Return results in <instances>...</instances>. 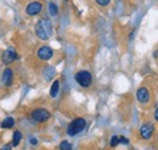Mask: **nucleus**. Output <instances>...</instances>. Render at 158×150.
<instances>
[{
    "label": "nucleus",
    "instance_id": "nucleus-21",
    "mask_svg": "<svg viewBox=\"0 0 158 150\" xmlns=\"http://www.w3.org/2000/svg\"><path fill=\"white\" fill-rule=\"evenodd\" d=\"M29 143H31L32 145H37V144H38V140H37L35 138H31V139H29Z\"/></svg>",
    "mask_w": 158,
    "mask_h": 150
},
{
    "label": "nucleus",
    "instance_id": "nucleus-13",
    "mask_svg": "<svg viewBox=\"0 0 158 150\" xmlns=\"http://www.w3.org/2000/svg\"><path fill=\"white\" fill-rule=\"evenodd\" d=\"M59 90H60V82L56 79V81H54L52 84H51V88H50V96H51V98H56L57 94H59Z\"/></svg>",
    "mask_w": 158,
    "mask_h": 150
},
{
    "label": "nucleus",
    "instance_id": "nucleus-14",
    "mask_svg": "<svg viewBox=\"0 0 158 150\" xmlns=\"http://www.w3.org/2000/svg\"><path fill=\"white\" fill-rule=\"evenodd\" d=\"M21 139H22V133L20 131H15L14 132V135H12V147H17L20 144Z\"/></svg>",
    "mask_w": 158,
    "mask_h": 150
},
{
    "label": "nucleus",
    "instance_id": "nucleus-2",
    "mask_svg": "<svg viewBox=\"0 0 158 150\" xmlns=\"http://www.w3.org/2000/svg\"><path fill=\"white\" fill-rule=\"evenodd\" d=\"M85 127H86V121L84 118H81V117L76 118V120H73L68 125V127H67V134L71 135V137H74V135H77V134H79V133H81V132L84 131Z\"/></svg>",
    "mask_w": 158,
    "mask_h": 150
},
{
    "label": "nucleus",
    "instance_id": "nucleus-8",
    "mask_svg": "<svg viewBox=\"0 0 158 150\" xmlns=\"http://www.w3.org/2000/svg\"><path fill=\"white\" fill-rule=\"evenodd\" d=\"M52 56H54V50L50 46L43 45V46L39 48V50H38V57H39L41 61H48V60H50Z\"/></svg>",
    "mask_w": 158,
    "mask_h": 150
},
{
    "label": "nucleus",
    "instance_id": "nucleus-1",
    "mask_svg": "<svg viewBox=\"0 0 158 150\" xmlns=\"http://www.w3.org/2000/svg\"><path fill=\"white\" fill-rule=\"evenodd\" d=\"M35 34L41 40H48L52 36V23L48 17H41L35 24Z\"/></svg>",
    "mask_w": 158,
    "mask_h": 150
},
{
    "label": "nucleus",
    "instance_id": "nucleus-23",
    "mask_svg": "<svg viewBox=\"0 0 158 150\" xmlns=\"http://www.w3.org/2000/svg\"><path fill=\"white\" fill-rule=\"evenodd\" d=\"M155 57H158V51H156V53H155Z\"/></svg>",
    "mask_w": 158,
    "mask_h": 150
},
{
    "label": "nucleus",
    "instance_id": "nucleus-17",
    "mask_svg": "<svg viewBox=\"0 0 158 150\" xmlns=\"http://www.w3.org/2000/svg\"><path fill=\"white\" fill-rule=\"evenodd\" d=\"M95 2H96L98 5H100V6L105 7V6H108V5H110L111 0H95Z\"/></svg>",
    "mask_w": 158,
    "mask_h": 150
},
{
    "label": "nucleus",
    "instance_id": "nucleus-19",
    "mask_svg": "<svg viewBox=\"0 0 158 150\" xmlns=\"http://www.w3.org/2000/svg\"><path fill=\"white\" fill-rule=\"evenodd\" d=\"M119 143H123V144H128L129 143V139H127L125 137H119Z\"/></svg>",
    "mask_w": 158,
    "mask_h": 150
},
{
    "label": "nucleus",
    "instance_id": "nucleus-16",
    "mask_svg": "<svg viewBox=\"0 0 158 150\" xmlns=\"http://www.w3.org/2000/svg\"><path fill=\"white\" fill-rule=\"evenodd\" d=\"M60 150H72V145L67 140H62L60 143Z\"/></svg>",
    "mask_w": 158,
    "mask_h": 150
},
{
    "label": "nucleus",
    "instance_id": "nucleus-18",
    "mask_svg": "<svg viewBox=\"0 0 158 150\" xmlns=\"http://www.w3.org/2000/svg\"><path fill=\"white\" fill-rule=\"evenodd\" d=\"M119 144V137L118 135H113L111 138V147H117Z\"/></svg>",
    "mask_w": 158,
    "mask_h": 150
},
{
    "label": "nucleus",
    "instance_id": "nucleus-10",
    "mask_svg": "<svg viewBox=\"0 0 158 150\" xmlns=\"http://www.w3.org/2000/svg\"><path fill=\"white\" fill-rule=\"evenodd\" d=\"M12 81H14V72L11 68H6L2 73V83L6 86V87H10L12 84Z\"/></svg>",
    "mask_w": 158,
    "mask_h": 150
},
{
    "label": "nucleus",
    "instance_id": "nucleus-12",
    "mask_svg": "<svg viewBox=\"0 0 158 150\" xmlns=\"http://www.w3.org/2000/svg\"><path fill=\"white\" fill-rule=\"evenodd\" d=\"M0 126H1V128H5V130L12 128L15 126V118L11 117V116H7V117L4 118V121L0 123Z\"/></svg>",
    "mask_w": 158,
    "mask_h": 150
},
{
    "label": "nucleus",
    "instance_id": "nucleus-5",
    "mask_svg": "<svg viewBox=\"0 0 158 150\" xmlns=\"http://www.w3.org/2000/svg\"><path fill=\"white\" fill-rule=\"evenodd\" d=\"M43 11V4L39 1H32L26 6V14L28 16H37Z\"/></svg>",
    "mask_w": 158,
    "mask_h": 150
},
{
    "label": "nucleus",
    "instance_id": "nucleus-4",
    "mask_svg": "<svg viewBox=\"0 0 158 150\" xmlns=\"http://www.w3.org/2000/svg\"><path fill=\"white\" fill-rule=\"evenodd\" d=\"M31 117H32V120L34 122L43 123V122H46L51 117V115H50V113L46 109H35V110L32 111Z\"/></svg>",
    "mask_w": 158,
    "mask_h": 150
},
{
    "label": "nucleus",
    "instance_id": "nucleus-20",
    "mask_svg": "<svg viewBox=\"0 0 158 150\" xmlns=\"http://www.w3.org/2000/svg\"><path fill=\"white\" fill-rule=\"evenodd\" d=\"M11 149H12V143H10V144H5L0 150H11Z\"/></svg>",
    "mask_w": 158,
    "mask_h": 150
},
{
    "label": "nucleus",
    "instance_id": "nucleus-6",
    "mask_svg": "<svg viewBox=\"0 0 158 150\" xmlns=\"http://www.w3.org/2000/svg\"><path fill=\"white\" fill-rule=\"evenodd\" d=\"M1 57H2V62L5 65H10V64H12L14 61H16L19 59V55H17V53H16V50L14 48H7L2 53Z\"/></svg>",
    "mask_w": 158,
    "mask_h": 150
},
{
    "label": "nucleus",
    "instance_id": "nucleus-22",
    "mask_svg": "<svg viewBox=\"0 0 158 150\" xmlns=\"http://www.w3.org/2000/svg\"><path fill=\"white\" fill-rule=\"evenodd\" d=\"M155 120L158 122V108L156 109V111H155Z\"/></svg>",
    "mask_w": 158,
    "mask_h": 150
},
{
    "label": "nucleus",
    "instance_id": "nucleus-3",
    "mask_svg": "<svg viewBox=\"0 0 158 150\" xmlns=\"http://www.w3.org/2000/svg\"><path fill=\"white\" fill-rule=\"evenodd\" d=\"M74 79L83 88H89L93 83V76L89 71H78L74 76Z\"/></svg>",
    "mask_w": 158,
    "mask_h": 150
},
{
    "label": "nucleus",
    "instance_id": "nucleus-15",
    "mask_svg": "<svg viewBox=\"0 0 158 150\" xmlns=\"http://www.w3.org/2000/svg\"><path fill=\"white\" fill-rule=\"evenodd\" d=\"M49 14H50L52 17L57 16V14H59V9H57V5H56L55 2H50V4H49Z\"/></svg>",
    "mask_w": 158,
    "mask_h": 150
},
{
    "label": "nucleus",
    "instance_id": "nucleus-11",
    "mask_svg": "<svg viewBox=\"0 0 158 150\" xmlns=\"http://www.w3.org/2000/svg\"><path fill=\"white\" fill-rule=\"evenodd\" d=\"M55 75H56V70L52 66H48L43 70V76H44L45 81H51L55 77Z\"/></svg>",
    "mask_w": 158,
    "mask_h": 150
},
{
    "label": "nucleus",
    "instance_id": "nucleus-7",
    "mask_svg": "<svg viewBox=\"0 0 158 150\" xmlns=\"http://www.w3.org/2000/svg\"><path fill=\"white\" fill-rule=\"evenodd\" d=\"M153 132H155V126L150 122H146V123L141 125V127H140V135L142 139L148 140L153 135Z\"/></svg>",
    "mask_w": 158,
    "mask_h": 150
},
{
    "label": "nucleus",
    "instance_id": "nucleus-9",
    "mask_svg": "<svg viewBox=\"0 0 158 150\" xmlns=\"http://www.w3.org/2000/svg\"><path fill=\"white\" fill-rule=\"evenodd\" d=\"M136 99H138L139 103H141V104L148 103L150 101V93H148L147 88H145V87L139 88L138 92H136Z\"/></svg>",
    "mask_w": 158,
    "mask_h": 150
}]
</instances>
